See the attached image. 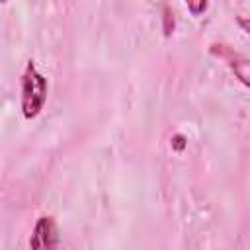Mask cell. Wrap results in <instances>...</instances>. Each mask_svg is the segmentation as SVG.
Segmentation results:
<instances>
[{
  "label": "cell",
  "mask_w": 250,
  "mask_h": 250,
  "mask_svg": "<svg viewBox=\"0 0 250 250\" xmlns=\"http://www.w3.org/2000/svg\"><path fill=\"white\" fill-rule=\"evenodd\" d=\"M47 92H49L47 76L39 72L33 61H27L21 72V96H20V107L25 119H35L41 113L47 102Z\"/></svg>",
  "instance_id": "obj_1"
},
{
  "label": "cell",
  "mask_w": 250,
  "mask_h": 250,
  "mask_svg": "<svg viewBox=\"0 0 250 250\" xmlns=\"http://www.w3.org/2000/svg\"><path fill=\"white\" fill-rule=\"evenodd\" d=\"M31 250H59V229L53 215H41L29 236Z\"/></svg>",
  "instance_id": "obj_2"
},
{
  "label": "cell",
  "mask_w": 250,
  "mask_h": 250,
  "mask_svg": "<svg viewBox=\"0 0 250 250\" xmlns=\"http://www.w3.org/2000/svg\"><path fill=\"white\" fill-rule=\"evenodd\" d=\"M211 53H215L217 57H221V59L227 62V66L234 72V76H236L244 86L250 88V59H248V57H244L242 53L232 51V49L227 47V45H217V43L211 45Z\"/></svg>",
  "instance_id": "obj_3"
},
{
  "label": "cell",
  "mask_w": 250,
  "mask_h": 250,
  "mask_svg": "<svg viewBox=\"0 0 250 250\" xmlns=\"http://www.w3.org/2000/svg\"><path fill=\"white\" fill-rule=\"evenodd\" d=\"M172 31H174V12L168 6H164V35L168 37Z\"/></svg>",
  "instance_id": "obj_4"
},
{
  "label": "cell",
  "mask_w": 250,
  "mask_h": 250,
  "mask_svg": "<svg viewBox=\"0 0 250 250\" xmlns=\"http://www.w3.org/2000/svg\"><path fill=\"white\" fill-rule=\"evenodd\" d=\"M207 6H209V4L203 2V0H201V2H188V10H189L193 16H201V14L207 10Z\"/></svg>",
  "instance_id": "obj_5"
},
{
  "label": "cell",
  "mask_w": 250,
  "mask_h": 250,
  "mask_svg": "<svg viewBox=\"0 0 250 250\" xmlns=\"http://www.w3.org/2000/svg\"><path fill=\"white\" fill-rule=\"evenodd\" d=\"M184 146H186V139H184V135H174L172 137V148L174 150H184Z\"/></svg>",
  "instance_id": "obj_6"
},
{
  "label": "cell",
  "mask_w": 250,
  "mask_h": 250,
  "mask_svg": "<svg viewBox=\"0 0 250 250\" xmlns=\"http://www.w3.org/2000/svg\"><path fill=\"white\" fill-rule=\"evenodd\" d=\"M236 23H238V25H240V27H242V29H244L248 35H250V18L238 16V18H236Z\"/></svg>",
  "instance_id": "obj_7"
}]
</instances>
